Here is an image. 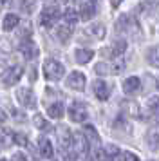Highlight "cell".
<instances>
[{
    "label": "cell",
    "instance_id": "obj_12",
    "mask_svg": "<svg viewBox=\"0 0 159 161\" xmlns=\"http://www.w3.org/2000/svg\"><path fill=\"white\" fill-rule=\"evenodd\" d=\"M94 94L98 100H107L108 98V85L103 80H96L94 81Z\"/></svg>",
    "mask_w": 159,
    "mask_h": 161
},
{
    "label": "cell",
    "instance_id": "obj_23",
    "mask_svg": "<svg viewBox=\"0 0 159 161\" xmlns=\"http://www.w3.org/2000/svg\"><path fill=\"white\" fill-rule=\"evenodd\" d=\"M63 18H65V22L67 24H76L80 20V16H78V13H76V11H74V9H67V11H65V15H63Z\"/></svg>",
    "mask_w": 159,
    "mask_h": 161
},
{
    "label": "cell",
    "instance_id": "obj_13",
    "mask_svg": "<svg viewBox=\"0 0 159 161\" xmlns=\"http://www.w3.org/2000/svg\"><path fill=\"white\" fill-rule=\"evenodd\" d=\"M38 148H40V154L43 158H52L54 156V150H52V145L47 138H40L38 139Z\"/></svg>",
    "mask_w": 159,
    "mask_h": 161
},
{
    "label": "cell",
    "instance_id": "obj_9",
    "mask_svg": "<svg viewBox=\"0 0 159 161\" xmlns=\"http://www.w3.org/2000/svg\"><path fill=\"white\" fill-rule=\"evenodd\" d=\"M18 102L24 105V107H35V96L31 92V89H18Z\"/></svg>",
    "mask_w": 159,
    "mask_h": 161
},
{
    "label": "cell",
    "instance_id": "obj_26",
    "mask_svg": "<svg viewBox=\"0 0 159 161\" xmlns=\"http://www.w3.org/2000/svg\"><path fill=\"white\" fill-rule=\"evenodd\" d=\"M123 69H125V64H123L121 60H118V62H114L112 65L108 67V73L110 74H121Z\"/></svg>",
    "mask_w": 159,
    "mask_h": 161
},
{
    "label": "cell",
    "instance_id": "obj_4",
    "mask_svg": "<svg viewBox=\"0 0 159 161\" xmlns=\"http://www.w3.org/2000/svg\"><path fill=\"white\" fill-rule=\"evenodd\" d=\"M60 20V11L56 8H47L42 11V15H40V24L45 25V27H52L54 24Z\"/></svg>",
    "mask_w": 159,
    "mask_h": 161
},
{
    "label": "cell",
    "instance_id": "obj_3",
    "mask_svg": "<svg viewBox=\"0 0 159 161\" xmlns=\"http://www.w3.org/2000/svg\"><path fill=\"white\" fill-rule=\"evenodd\" d=\"M22 74H24V67L22 65H13L11 69H7L6 73L2 74V83H4L6 87L16 85L18 80L22 78Z\"/></svg>",
    "mask_w": 159,
    "mask_h": 161
},
{
    "label": "cell",
    "instance_id": "obj_35",
    "mask_svg": "<svg viewBox=\"0 0 159 161\" xmlns=\"http://www.w3.org/2000/svg\"><path fill=\"white\" fill-rule=\"evenodd\" d=\"M47 2H54V0H47Z\"/></svg>",
    "mask_w": 159,
    "mask_h": 161
},
{
    "label": "cell",
    "instance_id": "obj_34",
    "mask_svg": "<svg viewBox=\"0 0 159 161\" xmlns=\"http://www.w3.org/2000/svg\"><path fill=\"white\" fill-rule=\"evenodd\" d=\"M7 2H9V0H0V9H2V8H6V6H7Z\"/></svg>",
    "mask_w": 159,
    "mask_h": 161
},
{
    "label": "cell",
    "instance_id": "obj_29",
    "mask_svg": "<svg viewBox=\"0 0 159 161\" xmlns=\"http://www.w3.org/2000/svg\"><path fill=\"white\" fill-rule=\"evenodd\" d=\"M14 143H18V145L25 147V145H27V138H25L24 134H18V132H16V134H14Z\"/></svg>",
    "mask_w": 159,
    "mask_h": 161
},
{
    "label": "cell",
    "instance_id": "obj_20",
    "mask_svg": "<svg viewBox=\"0 0 159 161\" xmlns=\"http://www.w3.org/2000/svg\"><path fill=\"white\" fill-rule=\"evenodd\" d=\"M96 13V8H94L92 2H85L83 6H81V18L83 20H90Z\"/></svg>",
    "mask_w": 159,
    "mask_h": 161
},
{
    "label": "cell",
    "instance_id": "obj_17",
    "mask_svg": "<svg viewBox=\"0 0 159 161\" xmlns=\"http://www.w3.org/2000/svg\"><path fill=\"white\" fill-rule=\"evenodd\" d=\"M146 60L152 67L159 69V45H154L148 49V54H146Z\"/></svg>",
    "mask_w": 159,
    "mask_h": 161
},
{
    "label": "cell",
    "instance_id": "obj_19",
    "mask_svg": "<svg viewBox=\"0 0 159 161\" xmlns=\"http://www.w3.org/2000/svg\"><path fill=\"white\" fill-rule=\"evenodd\" d=\"M76 62L78 64H87V62H90L94 56V53L92 51H89V49H76Z\"/></svg>",
    "mask_w": 159,
    "mask_h": 161
},
{
    "label": "cell",
    "instance_id": "obj_24",
    "mask_svg": "<svg viewBox=\"0 0 159 161\" xmlns=\"http://www.w3.org/2000/svg\"><path fill=\"white\" fill-rule=\"evenodd\" d=\"M103 156H105L107 159H110V158H112V159H118V156H119V148H118L116 145H108L107 148H105V154H103Z\"/></svg>",
    "mask_w": 159,
    "mask_h": 161
},
{
    "label": "cell",
    "instance_id": "obj_32",
    "mask_svg": "<svg viewBox=\"0 0 159 161\" xmlns=\"http://www.w3.org/2000/svg\"><path fill=\"white\" fill-rule=\"evenodd\" d=\"M159 4V0H146L143 4V8H139V9H145V8H150V6H157Z\"/></svg>",
    "mask_w": 159,
    "mask_h": 161
},
{
    "label": "cell",
    "instance_id": "obj_11",
    "mask_svg": "<svg viewBox=\"0 0 159 161\" xmlns=\"http://www.w3.org/2000/svg\"><path fill=\"white\" fill-rule=\"evenodd\" d=\"M146 143L152 148H157L159 147V125H152L148 132H146Z\"/></svg>",
    "mask_w": 159,
    "mask_h": 161
},
{
    "label": "cell",
    "instance_id": "obj_2",
    "mask_svg": "<svg viewBox=\"0 0 159 161\" xmlns=\"http://www.w3.org/2000/svg\"><path fill=\"white\" fill-rule=\"evenodd\" d=\"M83 132H85L87 139H89V147L92 150V158H101V148H100L101 145H100V138H98L96 129L90 127V125H87L85 129H83Z\"/></svg>",
    "mask_w": 159,
    "mask_h": 161
},
{
    "label": "cell",
    "instance_id": "obj_15",
    "mask_svg": "<svg viewBox=\"0 0 159 161\" xmlns=\"http://www.w3.org/2000/svg\"><path fill=\"white\" fill-rule=\"evenodd\" d=\"M47 112H49V116H51V118H54V119H62V118H63V112H65L63 103H60V102L51 103L49 109H47Z\"/></svg>",
    "mask_w": 159,
    "mask_h": 161
},
{
    "label": "cell",
    "instance_id": "obj_14",
    "mask_svg": "<svg viewBox=\"0 0 159 161\" xmlns=\"http://www.w3.org/2000/svg\"><path fill=\"white\" fill-rule=\"evenodd\" d=\"M20 24V18H18V15H14V13H9V15H6V18H4V24H2V27H4V31H13L16 25Z\"/></svg>",
    "mask_w": 159,
    "mask_h": 161
},
{
    "label": "cell",
    "instance_id": "obj_8",
    "mask_svg": "<svg viewBox=\"0 0 159 161\" xmlns=\"http://www.w3.org/2000/svg\"><path fill=\"white\" fill-rule=\"evenodd\" d=\"M85 74L80 73V71H72L69 74V78H67V87L71 89H76V91H81V89L85 87Z\"/></svg>",
    "mask_w": 159,
    "mask_h": 161
},
{
    "label": "cell",
    "instance_id": "obj_10",
    "mask_svg": "<svg viewBox=\"0 0 159 161\" xmlns=\"http://www.w3.org/2000/svg\"><path fill=\"white\" fill-rule=\"evenodd\" d=\"M139 87H141V80H139L137 76H130V78H127L125 83H123V89H125L127 94H134V92H137Z\"/></svg>",
    "mask_w": 159,
    "mask_h": 161
},
{
    "label": "cell",
    "instance_id": "obj_6",
    "mask_svg": "<svg viewBox=\"0 0 159 161\" xmlns=\"http://www.w3.org/2000/svg\"><path fill=\"white\" fill-rule=\"evenodd\" d=\"M58 141H60V147L63 148V150H72V147H74V136H72V132L69 129H58Z\"/></svg>",
    "mask_w": 159,
    "mask_h": 161
},
{
    "label": "cell",
    "instance_id": "obj_18",
    "mask_svg": "<svg viewBox=\"0 0 159 161\" xmlns=\"http://www.w3.org/2000/svg\"><path fill=\"white\" fill-rule=\"evenodd\" d=\"M72 24H67L65 22V25H62V27H58L56 29V36L62 40V42H69V38H71L72 35Z\"/></svg>",
    "mask_w": 159,
    "mask_h": 161
},
{
    "label": "cell",
    "instance_id": "obj_25",
    "mask_svg": "<svg viewBox=\"0 0 159 161\" xmlns=\"http://www.w3.org/2000/svg\"><path fill=\"white\" fill-rule=\"evenodd\" d=\"M110 49H112V56H119V54H121V53L127 49V42L119 40V42H116V44L110 47Z\"/></svg>",
    "mask_w": 159,
    "mask_h": 161
},
{
    "label": "cell",
    "instance_id": "obj_1",
    "mask_svg": "<svg viewBox=\"0 0 159 161\" xmlns=\"http://www.w3.org/2000/svg\"><path fill=\"white\" fill-rule=\"evenodd\" d=\"M63 73H65V69L60 62H56V60H45V64H43V76H45V80L58 81L60 78H63Z\"/></svg>",
    "mask_w": 159,
    "mask_h": 161
},
{
    "label": "cell",
    "instance_id": "obj_31",
    "mask_svg": "<svg viewBox=\"0 0 159 161\" xmlns=\"http://www.w3.org/2000/svg\"><path fill=\"white\" fill-rule=\"evenodd\" d=\"M94 71H96V74H107L108 73V69L103 64H98V65L94 67Z\"/></svg>",
    "mask_w": 159,
    "mask_h": 161
},
{
    "label": "cell",
    "instance_id": "obj_33",
    "mask_svg": "<svg viewBox=\"0 0 159 161\" xmlns=\"http://www.w3.org/2000/svg\"><path fill=\"white\" fill-rule=\"evenodd\" d=\"M121 2H123V0H112V8H118Z\"/></svg>",
    "mask_w": 159,
    "mask_h": 161
},
{
    "label": "cell",
    "instance_id": "obj_16",
    "mask_svg": "<svg viewBox=\"0 0 159 161\" xmlns=\"http://www.w3.org/2000/svg\"><path fill=\"white\" fill-rule=\"evenodd\" d=\"M22 54L25 56V60H33V58H36V54H38V49H36L35 45L31 44V42H25V44H22Z\"/></svg>",
    "mask_w": 159,
    "mask_h": 161
},
{
    "label": "cell",
    "instance_id": "obj_21",
    "mask_svg": "<svg viewBox=\"0 0 159 161\" xmlns=\"http://www.w3.org/2000/svg\"><path fill=\"white\" fill-rule=\"evenodd\" d=\"M85 35H92L94 40H101V38L105 36V27L103 25H92V27H89V29L85 31Z\"/></svg>",
    "mask_w": 159,
    "mask_h": 161
},
{
    "label": "cell",
    "instance_id": "obj_22",
    "mask_svg": "<svg viewBox=\"0 0 159 161\" xmlns=\"http://www.w3.org/2000/svg\"><path fill=\"white\" fill-rule=\"evenodd\" d=\"M159 110V98L157 96H152L148 103H146V116H152V114H156Z\"/></svg>",
    "mask_w": 159,
    "mask_h": 161
},
{
    "label": "cell",
    "instance_id": "obj_36",
    "mask_svg": "<svg viewBox=\"0 0 159 161\" xmlns=\"http://www.w3.org/2000/svg\"><path fill=\"white\" fill-rule=\"evenodd\" d=\"M157 87H159V81H157Z\"/></svg>",
    "mask_w": 159,
    "mask_h": 161
},
{
    "label": "cell",
    "instance_id": "obj_27",
    "mask_svg": "<svg viewBox=\"0 0 159 161\" xmlns=\"http://www.w3.org/2000/svg\"><path fill=\"white\" fill-rule=\"evenodd\" d=\"M35 127L36 129H49V123L42 116H35Z\"/></svg>",
    "mask_w": 159,
    "mask_h": 161
},
{
    "label": "cell",
    "instance_id": "obj_28",
    "mask_svg": "<svg viewBox=\"0 0 159 161\" xmlns=\"http://www.w3.org/2000/svg\"><path fill=\"white\" fill-rule=\"evenodd\" d=\"M118 159H125V161H137V156L136 154H130V152H119Z\"/></svg>",
    "mask_w": 159,
    "mask_h": 161
},
{
    "label": "cell",
    "instance_id": "obj_30",
    "mask_svg": "<svg viewBox=\"0 0 159 161\" xmlns=\"http://www.w3.org/2000/svg\"><path fill=\"white\" fill-rule=\"evenodd\" d=\"M127 107H129V112L132 114V116H139V114H141V112L137 110V105H136V103H129Z\"/></svg>",
    "mask_w": 159,
    "mask_h": 161
},
{
    "label": "cell",
    "instance_id": "obj_5",
    "mask_svg": "<svg viewBox=\"0 0 159 161\" xmlns=\"http://www.w3.org/2000/svg\"><path fill=\"white\" fill-rule=\"evenodd\" d=\"M87 116H89V114H87V109L81 102H74L71 107H69V118H71L72 121H78V123L80 121H85Z\"/></svg>",
    "mask_w": 159,
    "mask_h": 161
},
{
    "label": "cell",
    "instance_id": "obj_7",
    "mask_svg": "<svg viewBox=\"0 0 159 161\" xmlns=\"http://www.w3.org/2000/svg\"><path fill=\"white\" fill-rule=\"evenodd\" d=\"M72 150L78 152V158L80 156H85L87 150H90V147H89V139H87L85 132H83V134L78 132V134L74 136V147H72Z\"/></svg>",
    "mask_w": 159,
    "mask_h": 161
}]
</instances>
